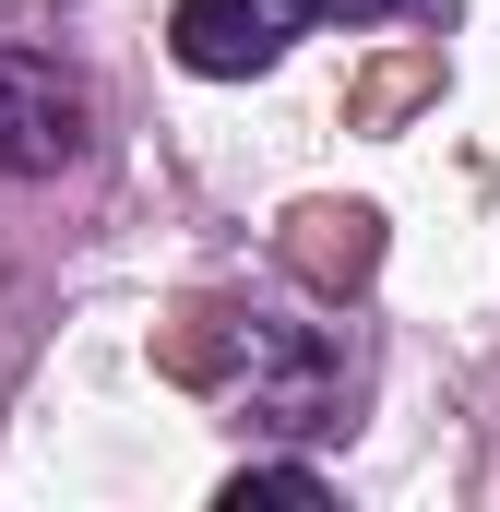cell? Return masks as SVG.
Listing matches in <instances>:
<instances>
[{
  "label": "cell",
  "instance_id": "cell-1",
  "mask_svg": "<svg viewBox=\"0 0 500 512\" xmlns=\"http://www.w3.org/2000/svg\"><path fill=\"white\" fill-rule=\"evenodd\" d=\"M191 382H215V405L250 441H334L346 405H358V358H346L334 322H310L286 298H250V310H215V334L191 346Z\"/></svg>",
  "mask_w": 500,
  "mask_h": 512
},
{
  "label": "cell",
  "instance_id": "cell-2",
  "mask_svg": "<svg viewBox=\"0 0 500 512\" xmlns=\"http://www.w3.org/2000/svg\"><path fill=\"white\" fill-rule=\"evenodd\" d=\"M84 143H96V96H84V72L48 60V48H0V191L60 179Z\"/></svg>",
  "mask_w": 500,
  "mask_h": 512
},
{
  "label": "cell",
  "instance_id": "cell-3",
  "mask_svg": "<svg viewBox=\"0 0 500 512\" xmlns=\"http://www.w3.org/2000/svg\"><path fill=\"white\" fill-rule=\"evenodd\" d=\"M310 24H322V0H179V12H167V48H179V72H203V84H250V72H274Z\"/></svg>",
  "mask_w": 500,
  "mask_h": 512
},
{
  "label": "cell",
  "instance_id": "cell-4",
  "mask_svg": "<svg viewBox=\"0 0 500 512\" xmlns=\"http://www.w3.org/2000/svg\"><path fill=\"white\" fill-rule=\"evenodd\" d=\"M215 501H227V512H334V477H322V465H274V453H250Z\"/></svg>",
  "mask_w": 500,
  "mask_h": 512
}]
</instances>
